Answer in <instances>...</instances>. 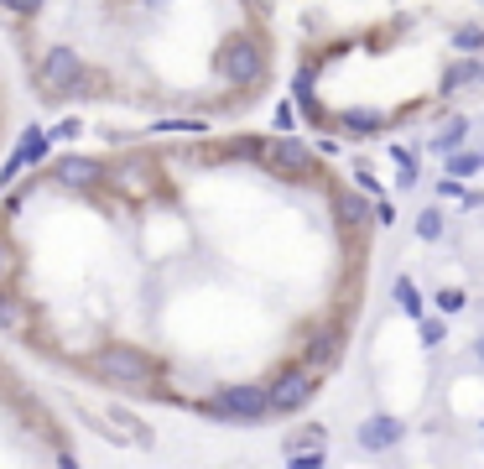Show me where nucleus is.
Listing matches in <instances>:
<instances>
[{"mask_svg":"<svg viewBox=\"0 0 484 469\" xmlns=\"http://www.w3.org/2000/svg\"><path fill=\"white\" fill-rule=\"evenodd\" d=\"M370 272V198L271 130L52 151L0 188V344L198 423L255 427L318 402Z\"/></svg>","mask_w":484,"mask_h":469,"instance_id":"f257e3e1","label":"nucleus"},{"mask_svg":"<svg viewBox=\"0 0 484 469\" xmlns=\"http://www.w3.org/2000/svg\"><path fill=\"white\" fill-rule=\"evenodd\" d=\"M0 37L58 110L240 120L281 73L271 0H0Z\"/></svg>","mask_w":484,"mask_h":469,"instance_id":"f03ea898","label":"nucleus"},{"mask_svg":"<svg viewBox=\"0 0 484 469\" xmlns=\"http://www.w3.org/2000/svg\"><path fill=\"white\" fill-rule=\"evenodd\" d=\"M474 63V22L442 5L359 11L308 32L297 53V110L318 136L380 141L417 126Z\"/></svg>","mask_w":484,"mask_h":469,"instance_id":"7ed1b4c3","label":"nucleus"},{"mask_svg":"<svg viewBox=\"0 0 484 469\" xmlns=\"http://www.w3.org/2000/svg\"><path fill=\"white\" fill-rule=\"evenodd\" d=\"M0 469H100L63 397L0 344Z\"/></svg>","mask_w":484,"mask_h":469,"instance_id":"20e7f679","label":"nucleus"},{"mask_svg":"<svg viewBox=\"0 0 484 469\" xmlns=\"http://www.w3.org/2000/svg\"><path fill=\"white\" fill-rule=\"evenodd\" d=\"M5 130H11V100H5V79H0V147H5Z\"/></svg>","mask_w":484,"mask_h":469,"instance_id":"39448f33","label":"nucleus"}]
</instances>
